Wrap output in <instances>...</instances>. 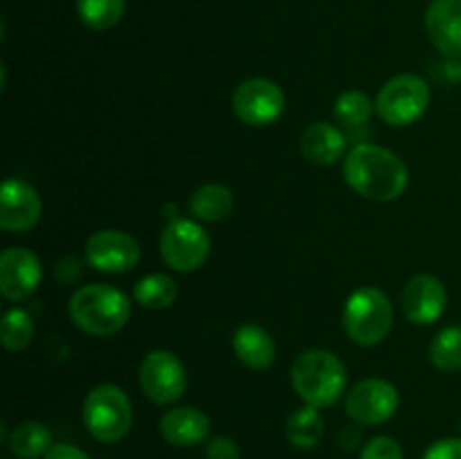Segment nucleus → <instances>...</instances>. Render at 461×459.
<instances>
[{"label":"nucleus","instance_id":"obj_1","mask_svg":"<svg viewBox=\"0 0 461 459\" xmlns=\"http://www.w3.org/2000/svg\"><path fill=\"white\" fill-rule=\"evenodd\" d=\"M347 184L363 198L390 202L403 196L410 174L399 153L378 144H358L351 148L342 165Z\"/></svg>","mask_w":461,"mask_h":459},{"label":"nucleus","instance_id":"obj_2","mask_svg":"<svg viewBox=\"0 0 461 459\" xmlns=\"http://www.w3.org/2000/svg\"><path fill=\"white\" fill-rule=\"evenodd\" d=\"M68 315L88 336L108 338L120 333L131 318V300L108 284H88L72 292Z\"/></svg>","mask_w":461,"mask_h":459},{"label":"nucleus","instance_id":"obj_3","mask_svg":"<svg viewBox=\"0 0 461 459\" xmlns=\"http://www.w3.org/2000/svg\"><path fill=\"white\" fill-rule=\"evenodd\" d=\"M293 390L306 405L331 408L347 387V369L333 351L309 349L300 354L291 369Z\"/></svg>","mask_w":461,"mask_h":459},{"label":"nucleus","instance_id":"obj_4","mask_svg":"<svg viewBox=\"0 0 461 459\" xmlns=\"http://www.w3.org/2000/svg\"><path fill=\"white\" fill-rule=\"evenodd\" d=\"M392 322H394V306L381 288L360 286L347 297L342 309V327L354 345H378L392 331Z\"/></svg>","mask_w":461,"mask_h":459},{"label":"nucleus","instance_id":"obj_5","mask_svg":"<svg viewBox=\"0 0 461 459\" xmlns=\"http://www.w3.org/2000/svg\"><path fill=\"white\" fill-rule=\"evenodd\" d=\"M81 417L93 439L99 444H117L133 426V405L122 387L102 382L86 394Z\"/></svg>","mask_w":461,"mask_h":459},{"label":"nucleus","instance_id":"obj_6","mask_svg":"<svg viewBox=\"0 0 461 459\" xmlns=\"http://www.w3.org/2000/svg\"><path fill=\"white\" fill-rule=\"evenodd\" d=\"M374 104H376L378 117L385 124L403 129L426 115L428 106H430V86L419 75L392 76L378 90Z\"/></svg>","mask_w":461,"mask_h":459},{"label":"nucleus","instance_id":"obj_7","mask_svg":"<svg viewBox=\"0 0 461 459\" xmlns=\"http://www.w3.org/2000/svg\"><path fill=\"white\" fill-rule=\"evenodd\" d=\"M210 234L192 219H174L160 234V256L176 273H194L210 256Z\"/></svg>","mask_w":461,"mask_h":459},{"label":"nucleus","instance_id":"obj_8","mask_svg":"<svg viewBox=\"0 0 461 459\" xmlns=\"http://www.w3.org/2000/svg\"><path fill=\"white\" fill-rule=\"evenodd\" d=\"M140 387L158 405H171L187 390V372L174 351H149L140 363Z\"/></svg>","mask_w":461,"mask_h":459},{"label":"nucleus","instance_id":"obj_9","mask_svg":"<svg viewBox=\"0 0 461 459\" xmlns=\"http://www.w3.org/2000/svg\"><path fill=\"white\" fill-rule=\"evenodd\" d=\"M232 111L243 124L270 126L286 111L284 90L275 81L264 76H252L241 81L232 93Z\"/></svg>","mask_w":461,"mask_h":459},{"label":"nucleus","instance_id":"obj_10","mask_svg":"<svg viewBox=\"0 0 461 459\" xmlns=\"http://www.w3.org/2000/svg\"><path fill=\"white\" fill-rule=\"evenodd\" d=\"M399 403V390L390 381L365 378L347 392L345 412L351 421L360 426H381L394 417Z\"/></svg>","mask_w":461,"mask_h":459},{"label":"nucleus","instance_id":"obj_11","mask_svg":"<svg viewBox=\"0 0 461 459\" xmlns=\"http://www.w3.org/2000/svg\"><path fill=\"white\" fill-rule=\"evenodd\" d=\"M138 238L122 230H97L86 241V261L99 273L124 274L140 264Z\"/></svg>","mask_w":461,"mask_h":459},{"label":"nucleus","instance_id":"obj_12","mask_svg":"<svg viewBox=\"0 0 461 459\" xmlns=\"http://www.w3.org/2000/svg\"><path fill=\"white\" fill-rule=\"evenodd\" d=\"M43 279V266L30 248L14 246L0 255V292L9 302H23L36 292Z\"/></svg>","mask_w":461,"mask_h":459},{"label":"nucleus","instance_id":"obj_13","mask_svg":"<svg viewBox=\"0 0 461 459\" xmlns=\"http://www.w3.org/2000/svg\"><path fill=\"white\" fill-rule=\"evenodd\" d=\"M39 192L21 178H7L0 187V228L5 232H30L41 220Z\"/></svg>","mask_w":461,"mask_h":459},{"label":"nucleus","instance_id":"obj_14","mask_svg":"<svg viewBox=\"0 0 461 459\" xmlns=\"http://www.w3.org/2000/svg\"><path fill=\"white\" fill-rule=\"evenodd\" d=\"M446 304H448V292H446L444 282L428 273L414 274L405 284L403 295H401L405 318L421 327L435 324L444 315Z\"/></svg>","mask_w":461,"mask_h":459},{"label":"nucleus","instance_id":"obj_15","mask_svg":"<svg viewBox=\"0 0 461 459\" xmlns=\"http://www.w3.org/2000/svg\"><path fill=\"white\" fill-rule=\"evenodd\" d=\"M426 32L444 57H461V0H432L426 9Z\"/></svg>","mask_w":461,"mask_h":459},{"label":"nucleus","instance_id":"obj_16","mask_svg":"<svg viewBox=\"0 0 461 459\" xmlns=\"http://www.w3.org/2000/svg\"><path fill=\"white\" fill-rule=\"evenodd\" d=\"M158 430H160L162 439L169 441L171 446L192 448V446L210 439L212 423L203 410L183 405V408L167 410L158 421Z\"/></svg>","mask_w":461,"mask_h":459},{"label":"nucleus","instance_id":"obj_17","mask_svg":"<svg viewBox=\"0 0 461 459\" xmlns=\"http://www.w3.org/2000/svg\"><path fill=\"white\" fill-rule=\"evenodd\" d=\"M345 147V133L329 122H313L300 135L302 156L318 166H329L340 160Z\"/></svg>","mask_w":461,"mask_h":459},{"label":"nucleus","instance_id":"obj_18","mask_svg":"<svg viewBox=\"0 0 461 459\" xmlns=\"http://www.w3.org/2000/svg\"><path fill=\"white\" fill-rule=\"evenodd\" d=\"M232 349L237 354V358L246 367L255 369V372L268 369L275 363V356H277V346H275L273 336L264 327L252 322L241 324L232 333Z\"/></svg>","mask_w":461,"mask_h":459},{"label":"nucleus","instance_id":"obj_19","mask_svg":"<svg viewBox=\"0 0 461 459\" xmlns=\"http://www.w3.org/2000/svg\"><path fill=\"white\" fill-rule=\"evenodd\" d=\"M234 210V196L225 184H203L189 196V212L203 223H219Z\"/></svg>","mask_w":461,"mask_h":459},{"label":"nucleus","instance_id":"obj_20","mask_svg":"<svg viewBox=\"0 0 461 459\" xmlns=\"http://www.w3.org/2000/svg\"><path fill=\"white\" fill-rule=\"evenodd\" d=\"M324 436V418L318 408L313 405H302L288 417L286 421V439L293 448L311 450L322 441Z\"/></svg>","mask_w":461,"mask_h":459},{"label":"nucleus","instance_id":"obj_21","mask_svg":"<svg viewBox=\"0 0 461 459\" xmlns=\"http://www.w3.org/2000/svg\"><path fill=\"white\" fill-rule=\"evenodd\" d=\"M52 432L45 423L23 421L9 435V450L18 459H39L52 448Z\"/></svg>","mask_w":461,"mask_h":459},{"label":"nucleus","instance_id":"obj_22","mask_svg":"<svg viewBox=\"0 0 461 459\" xmlns=\"http://www.w3.org/2000/svg\"><path fill=\"white\" fill-rule=\"evenodd\" d=\"M178 284L174 277L165 273H151L140 279L133 286V297L140 306L149 310L169 309L178 300Z\"/></svg>","mask_w":461,"mask_h":459},{"label":"nucleus","instance_id":"obj_23","mask_svg":"<svg viewBox=\"0 0 461 459\" xmlns=\"http://www.w3.org/2000/svg\"><path fill=\"white\" fill-rule=\"evenodd\" d=\"M126 0H77V14L88 30L106 32L122 21Z\"/></svg>","mask_w":461,"mask_h":459},{"label":"nucleus","instance_id":"obj_24","mask_svg":"<svg viewBox=\"0 0 461 459\" xmlns=\"http://www.w3.org/2000/svg\"><path fill=\"white\" fill-rule=\"evenodd\" d=\"M34 338V320L27 310L9 309L0 320V342L7 351H23Z\"/></svg>","mask_w":461,"mask_h":459},{"label":"nucleus","instance_id":"obj_25","mask_svg":"<svg viewBox=\"0 0 461 459\" xmlns=\"http://www.w3.org/2000/svg\"><path fill=\"white\" fill-rule=\"evenodd\" d=\"M428 354L439 372H461V324L437 333Z\"/></svg>","mask_w":461,"mask_h":459},{"label":"nucleus","instance_id":"obj_26","mask_svg":"<svg viewBox=\"0 0 461 459\" xmlns=\"http://www.w3.org/2000/svg\"><path fill=\"white\" fill-rule=\"evenodd\" d=\"M374 112H376V104L360 90H347V93L338 94L336 104H333V115L347 126L367 124Z\"/></svg>","mask_w":461,"mask_h":459},{"label":"nucleus","instance_id":"obj_27","mask_svg":"<svg viewBox=\"0 0 461 459\" xmlns=\"http://www.w3.org/2000/svg\"><path fill=\"white\" fill-rule=\"evenodd\" d=\"M360 459H403V448L392 436L378 435L363 446Z\"/></svg>","mask_w":461,"mask_h":459},{"label":"nucleus","instance_id":"obj_28","mask_svg":"<svg viewBox=\"0 0 461 459\" xmlns=\"http://www.w3.org/2000/svg\"><path fill=\"white\" fill-rule=\"evenodd\" d=\"M205 459H241V448L230 436H212L205 446Z\"/></svg>","mask_w":461,"mask_h":459},{"label":"nucleus","instance_id":"obj_29","mask_svg":"<svg viewBox=\"0 0 461 459\" xmlns=\"http://www.w3.org/2000/svg\"><path fill=\"white\" fill-rule=\"evenodd\" d=\"M421 459H461V439H439L430 444Z\"/></svg>","mask_w":461,"mask_h":459},{"label":"nucleus","instance_id":"obj_30","mask_svg":"<svg viewBox=\"0 0 461 459\" xmlns=\"http://www.w3.org/2000/svg\"><path fill=\"white\" fill-rule=\"evenodd\" d=\"M43 459H90V454L72 444H54Z\"/></svg>","mask_w":461,"mask_h":459},{"label":"nucleus","instance_id":"obj_31","mask_svg":"<svg viewBox=\"0 0 461 459\" xmlns=\"http://www.w3.org/2000/svg\"><path fill=\"white\" fill-rule=\"evenodd\" d=\"M360 439H363L360 430H356V428H345V430L340 432V439H338V444H340V448H345V450H354L356 446L360 444Z\"/></svg>","mask_w":461,"mask_h":459},{"label":"nucleus","instance_id":"obj_32","mask_svg":"<svg viewBox=\"0 0 461 459\" xmlns=\"http://www.w3.org/2000/svg\"><path fill=\"white\" fill-rule=\"evenodd\" d=\"M459 430H461V421H459Z\"/></svg>","mask_w":461,"mask_h":459}]
</instances>
